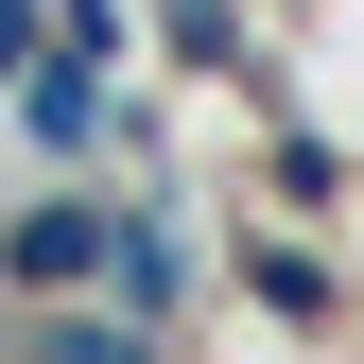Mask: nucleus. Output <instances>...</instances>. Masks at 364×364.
<instances>
[{
	"label": "nucleus",
	"mask_w": 364,
	"mask_h": 364,
	"mask_svg": "<svg viewBox=\"0 0 364 364\" xmlns=\"http://www.w3.org/2000/svg\"><path fill=\"white\" fill-rule=\"evenodd\" d=\"M139 225H156V191H105V173H35V191L0 208V295H18V312H87V295H122Z\"/></svg>",
	"instance_id": "nucleus-1"
},
{
	"label": "nucleus",
	"mask_w": 364,
	"mask_h": 364,
	"mask_svg": "<svg viewBox=\"0 0 364 364\" xmlns=\"http://www.w3.org/2000/svg\"><path fill=\"white\" fill-rule=\"evenodd\" d=\"M122 53H139V18H122V0H70L53 70L0 105V139H18L35 173H105V156H122Z\"/></svg>",
	"instance_id": "nucleus-2"
},
{
	"label": "nucleus",
	"mask_w": 364,
	"mask_h": 364,
	"mask_svg": "<svg viewBox=\"0 0 364 364\" xmlns=\"http://www.w3.org/2000/svg\"><path fill=\"white\" fill-rule=\"evenodd\" d=\"M53 35H70V0H0V105L53 70Z\"/></svg>",
	"instance_id": "nucleus-3"
},
{
	"label": "nucleus",
	"mask_w": 364,
	"mask_h": 364,
	"mask_svg": "<svg viewBox=\"0 0 364 364\" xmlns=\"http://www.w3.org/2000/svg\"><path fill=\"white\" fill-rule=\"evenodd\" d=\"M243 278H260V312H330V260H295V243H260Z\"/></svg>",
	"instance_id": "nucleus-4"
}]
</instances>
